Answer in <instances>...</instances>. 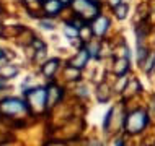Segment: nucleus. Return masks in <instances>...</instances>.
I'll list each match as a JSON object with an SVG mask.
<instances>
[{
	"label": "nucleus",
	"mask_w": 155,
	"mask_h": 146,
	"mask_svg": "<svg viewBox=\"0 0 155 146\" xmlns=\"http://www.w3.org/2000/svg\"><path fill=\"white\" fill-rule=\"evenodd\" d=\"M57 65H59V60L57 58H52V60H49L48 64H44V68H43V72L46 76H51V75L56 72V68H57Z\"/></svg>",
	"instance_id": "obj_7"
},
{
	"label": "nucleus",
	"mask_w": 155,
	"mask_h": 146,
	"mask_svg": "<svg viewBox=\"0 0 155 146\" xmlns=\"http://www.w3.org/2000/svg\"><path fill=\"white\" fill-rule=\"evenodd\" d=\"M28 99H30V104L33 106V109L41 112L46 107V102H48V89H43V88L30 89L28 91Z\"/></svg>",
	"instance_id": "obj_2"
},
{
	"label": "nucleus",
	"mask_w": 155,
	"mask_h": 146,
	"mask_svg": "<svg viewBox=\"0 0 155 146\" xmlns=\"http://www.w3.org/2000/svg\"><path fill=\"white\" fill-rule=\"evenodd\" d=\"M110 3H113L114 7H118L119 5V0H110Z\"/></svg>",
	"instance_id": "obj_12"
},
{
	"label": "nucleus",
	"mask_w": 155,
	"mask_h": 146,
	"mask_svg": "<svg viewBox=\"0 0 155 146\" xmlns=\"http://www.w3.org/2000/svg\"><path fill=\"white\" fill-rule=\"evenodd\" d=\"M106 29H108V20L103 18V16H98V20L93 23V33L98 36H101Z\"/></svg>",
	"instance_id": "obj_5"
},
{
	"label": "nucleus",
	"mask_w": 155,
	"mask_h": 146,
	"mask_svg": "<svg viewBox=\"0 0 155 146\" xmlns=\"http://www.w3.org/2000/svg\"><path fill=\"white\" fill-rule=\"evenodd\" d=\"M64 33L69 37H75V36H78V29L77 28H70V26H65V29H64Z\"/></svg>",
	"instance_id": "obj_11"
},
{
	"label": "nucleus",
	"mask_w": 155,
	"mask_h": 146,
	"mask_svg": "<svg viewBox=\"0 0 155 146\" xmlns=\"http://www.w3.org/2000/svg\"><path fill=\"white\" fill-rule=\"evenodd\" d=\"M0 57H2V52H0Z\"/></svg>",
	"instance_id": "obj_14"
},
{
	"label": "nucleus",
	"mask_w": 155,
	"mask_h": 146,
	"mask_svg": "<svg viewBox=\"0 0 155 146\" xmlns=\"http://www.w3.org/2000/svg\"><path fill=\"white\" fill-rule=\"evenodd\" d=\"M52 86L51 88H49V89H48V98H51V99H49V106H54V104H56V101H57V99H59L61 98V89H57V88H56V93H52Z\"/></svg>",
	"instance_id": "obj_9"
},
{
	"label": "nucleus",
	"mask_w": 155,
	"mask_h": 146,
	"mask_svg": "<svg viewBox=\"0 0 155 146\" xmlns=\"http://www.w3.org/2000/svg\"><path fill=\"white\" fill-rule=\"evenodd\" d=\"M114 13H116V16L118 18H126V15H127V5H123V3H119L118 7L114 8Z\"/></svg>",
	"instance_id": "obj_10"
},
{
	"label": "nucleus",
	"mask_w": 155,
	"mask_h": 146,
	"mask_svg": "<svg viewBox=\"0 0 155 146\" xmlns=\"http://www.w3.org/2000/svg\"><path fill=\"white\" fill-rule=\"evenodd\" d=\"M87 60H88V49H83V51H80V54L70 62V65L75 67V68H82V67L87 64Z\"/></svg>",
	"instance_id": "obj_4"
},
{
	"label": "nucleus",
	"mask_w": 155,
	"mask_h": 146,
	"mask_svg": "<svg viewBox=\"0 0 155 146\" xmlns=\"http://www.w3.org/2000/svg\"><path fill=\"white\" fill-rule=\"evenodd\" d=\"M16 73H18V68H16V67L7 65V67H3V68H0V75H3V76H7V78L15 76Z\"/></svg>",
	"instance_id": "obj_8"
},
{
	"label": "nucleus",
	"mask_w": 155,
	"mask_h": 146,
	"mask_svg": "<svg viewBox=\"0 0 155 146\" xmlns=\"http://www.w3.org/2000/svg\"><path fill=\"white\" fill-rule=\"evenodd\" d=\"M145 123H147V114H145L144 110H136L127 117V120H126V128L131 133H137L145 127Z\"/></svg>",
	"instance_id": "obj_1"
},
{
	"label": "nucleus",
	"mask_w": 155,
	"mask_h": 146,
	"mask_svg": "<svg viewBox=\"0 0 155 146\" xmlns=\"http://www.w3.org/2000/svg\"><path fill=\"white\" fill-rule=\"evenodd\" d=\"M61 5H62V3L59 2V0H46L44 8H46V11H48V13L54 15V13H57V11L61 10Z\"/></svg>",
	"instance_id": "obj_6"
},
{
	"label": "nucleus",
	"mask_w": 155,
	"mask_h": 146,
	"mask_svg": "<svg viewBox=\"0 0 155 146\" xmlns=\"http://www.w3.org/2000/svg\"><path fill=\"white\" fill-rule=\"evenodd\" d=\"M61 2H64V3H67V2H70V0H61Z\"/></svg>",
	"instance_id": "obj_13"
},
{
	"label": "nucleus",
	"mask_w": 155,
	"mask_h": 146,
	"mask_svg": "<svg viewBox=\"0 0 155 146\" xmlns=\"http://www.w3.org/2000/svg\"><path fill=\"white\" fill-rule=\"evenodd\" d=\"M0 110L3 112V114H10V115H15V114H23V112H26V104L23 101H20V99H7V101H3L0 104Z\"/></svg>",
	"instance_id": "obj_3"
}]
</instances>
